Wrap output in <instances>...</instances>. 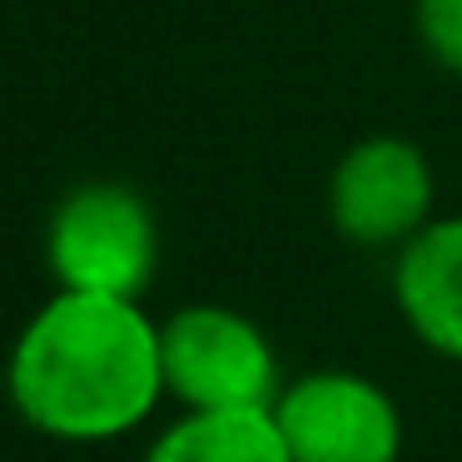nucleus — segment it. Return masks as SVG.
Masks as SVG:
<instances>
[{
    "label": "nucleus",
    "mask_w": 462,
    "mask_h": 462,
    "mask_svg": "<svg viewBox=\"0 0 462 462\" xmlns=\"http://www.w3.org/2000/svg\"><path fill=\"white\" fill-rule=\"evenodd\" d=\"M45 263L70 293L144 299L160 269V224L150 199L115 180L70 189L45 229Z\"/></svg>",
    "instance_id": "f03ea898"
},
{
    "label": "nucleus",
    "mask_w": 462,
    "mask_h": 462,
    "mask_svg": "<svg viewBox=\"0 0 462 462\" xmlns=\"http://www.w3.org/2000/svg\"><path fill=\"white\" fill-rule=\"evenodd\" d=\"M144 462H289L273 408L180 412L150 442Z\"/></svg>",
    "instance_id": "0eeeda50"
},
{
    "label": "nucleus",
    "mask_w": 462,
    "mask_h": 462,
    "mask_svg": "<svg viewBox=\"0 0 462 462\" xmlns=\"http://www.w3.org/2000/svg\"><path fill=\"white\" fill-rule=\"evenodd\" d=\"M15 418L55 442H115L164 398L160 323L140 299L55 289L5 358Z\"/></svg>",
    "instance_id": "f257e3e1"
},
{
    "label": "nucleus",
    "mask_w": 462,
    "mask_h": 462,
    "mask_svg": "<svg viewBox=\"0 0 462 462\" xmlns=\"http://www.w3.org/2000/svg\"><path fill=\"white\" fill-rule=\"evenodd\" d=\"M164 398L184 412L273 408L283 393L279 353L249 313L229 303H189L160 323Z\"/></svg>",
    "instance_id": "7ed1b4c3"
},
{
    "label": "nucleus",
    "mask_w": 462,
    "mask_h": 462,
    "mask_svg": "<svg viewBox=\"0 0 462 462\" xmlns=\"http://www.w3.org/2000/svg\"><path fill=\"white\" fill-rule=\"evenodd\" d=\"M412 31L438 70L462 75V0H412Z\"/></svg>",
    "instance_id": "6e6552de"
},
{
    "label": "nucleus",
    "mask_w": 462,
    "mask_h": 462,
    "mask_svg": "<svg viewBox=\"0 0 462 462\" xmlns=\"http://www.w3.org/2000/svg\"><path fill=\"white\" fill-rule=\"evenodd\" d=\"M432 164L402 134L348 144L328 174V219L358 249H402L432 224Z\"/></svg>",
    "instance_id": "39448f33"
},
{
    "label": "nucleus",
    "mask_w": 462,
    "mask_h": 462,
    "mask_svg": "<svg viewBox=\"0 0 462 462\" xmlns=\"http://www.w3.org/2000/svg\"><path fill=\"white\" fill-rule=\"evenodd\" d=\"M273 422L289 462H398L408 428L383 383L353 368H313L283 383Z\"/></svg>",
    "instance_id": "20e7f679"
},
{
    "label": "nucleus",
    "mask_w": 462,
    "mask_h": 462,
    "mask_svg": "<svg viewBox=\"0 0 462 462\" xmlns=\"http://www.w3.org/2000/svg\"><path fill=\"white\" fill-rule=\"evenodd\" d=\"M393 303L422 348L462 363V214L432 219L398 249Z\"/></svg>",
    "instance_id": "423d86ee"
}]
</instances>
